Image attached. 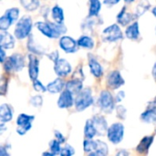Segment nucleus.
<instances>
[{"label":"nucleus","mask_w":156,"mask_h":156,"mask_svg":"<svg viewBox=\"0 0 156 156\" xmlns=\"http://www.w3.org/2000/svg\"><path fill=\"white\" fill-rule=\"evenodd\" d=\"M93 102L94 100L92 98L91 90L90 88H86L80 90L78 94H76L74 105L78 112H82L87 108L90 107Z\"/></svg>","instance_id":"obj_1"},{"label":"nucleus","mask_w":156,"mask_h":156,"mask_svg":"<svg viewBox=\"0 0 156 156\" xmlns=\"http://www.w3.org/2000/svg\"><path fill=\"white\" fill-rule=\"evenodd\" d=\"M32 19L30 16H23L20 18L15 27V37L17 39H24L30 36L32 29Z\"/></svg>","instance_id":"obj_2"},{"label":"nucleus","mask_w":156,"mask_h":156,"mask_svg":"<svg viewBox=\"0 0 156 156\" xmlns=\"http://www.w3.org/2000/svg\"><path fill=\"white\" fill-rule=\"evenodd\" d=\"M4 69L6 72H16L25 67V59L24 57L18 53L13 54L6 58V59L3 62Z\"/></svg>","instance_id":"obj_3"},{"label":"nucleus","mask_w":156,"mask_h":156,"mask_svg":"<svg viewBox=\"0 0 156 156\" xmlns=\"http://www.w3.org/2000/svg\"><path fill=\"white\" fill-rule=\"evenodd\" d=\"M98 104L101 111L106 113H111L114 109L115 99L109 90H102L100 94Z\"/></svg>","instance_id":"obj_4"},{"label":"nucleus","mask_w":156,"mask_h":156,"mask_svg":"<svg viewBox=\"0 0 156 156\" xmlns=\"http://www.w3.org/2000/svg\"><path fill=\"white\" fill-rule=\"evenodd\" d=\"M107 137L109 139V141L114 144H120L124 136V126L120 123V122H116L113 123L112 125H111L108 128L107 131Z\"/></svg>","instance_id":"obj_5"},{"label":"nucleus","mask_w":156,"mask_h":156,"mask_svg":"<svg viewBox=\"0 0 156 156\" xmlns=\"http://www.w3.org/2000/svg\"><path fill=\"white\" fill-rule=\"evenodd\" d=\"M101 38L106 42H115L123 38L122 32L117 24H113L106 27L101 34Z\"/></svg>","instance_id":"obj_6"},{"label":"nucleus","mask_w":156,"mask_h":156,"mask_svg":"<svg viewBox=\"0 0 156 156\" xmlns=\"http://www.w3.org/2000/svg\"><path fill=\"white\" fill-rule=\"evenodd\" d=\"M35 117L33 115H27L25 113L19 114L16 119V133L19 135H25L32 127V122Z\"/></svg>","instance_id":"obj_7"},{"label":"nucleus","mask_w":156,"mask_h":156,"mask_svg":"<svg viewBox=\"0 0 156 156\" xmlns=\"http://www.w3.org/2000/svg\"><path fill=\"white\" fill-rule=\"evenodd\" d=\"M106 81H107L108 87L111 88L112 90H117L121 88L122 85H124L125 83V80L122 77L119 70L111 71L106 78Z\"/></svg>","instance_id":"obj_8"},{"label":"nucleus","mask_w":156,"mask_h":156,"mask_svg":"<svg viewBox=\"0 0 156 156\" xmlns=\"http://www.w3.org/2000/svg\"><path fill=\"white\" fill-rule=\"evenodd\" d=\"M73 95L74 94L67 89L65 90H62L60 92L59 98L57 102L58 108H60V109L71 108L73 106V104L75 103V99L73 98Z\"/></svg>","instance_id":"obj_9"},{"label":"nucleus","mask_w":156,"mask_h":156,"mask_svg":"<svg viewBox=\"0 0 156 156\" xmlns=\"http://www.w3.org/2000/svg\"><path fill=\"white\" fill-rule=\"evenodd\" d=\"M58 44L60 48L66 53H74L78 50V47H79L78 42L69 36L60 37Z\"/></svg>","instance_id":"obj_10"},{"label":"nucleus","mask_w":156,"mask_h":156,"mask_svg":"<svg viewBox=\"0 0 156 156\" xmlns=\"http://www.w3.org/2000/svg\"><path fill=\"white\" fill-rule=\"evenodd\" d=\"M54 70L58 77L63 78V77H67L72 71V68L68 60L64 58H59L57 62H55Z\"/></svg>","instance_id":"obj_11"},{"label":"nucleus","mask_w":156,"mask_h":156,"mask_svg":"<svg viewBox=\"0 0 156 156\" xmlns=\"http://www.w3.org/2000/svg\"><path fill=\"white\" fill-rule=\"evenodd\" d=\"M39 72V60L35 54L28 55V76L33 81L37 79Z\"/></svg>","instance_id":"obj_12"},{"label":"nucleus","mask_w":156,"mask_h":156,"mask_svg":"<svg viewBox=\"0 0 156 156\" xmlns=\"http://www.w3.org/2000/svg\"><path fill=\"white\" fill-rule=\"evenodd\" d=\"M36 27L48 38H57L56 32L54 28V23L51 22H42L38 21L36 23Z\"/></svg>","instance_id":"obj_13"},{"label":"nucleus","mask_w":156,"mask_h":156,"mask_svg":"<svg viewBox=\"0 0 156 156\" xmlns=\"http://www.w3.org/2000/svg\"><path fill=\"white\" fill-rule=\"evenodd\" d=\"M92 122L93 125L97 131V135L102 136L105 133H107L108 131V123L107 121L105 120V118L101 115H95L92 119Z\"/></svg>","instance_id":"obj_14"},{"label":"nucleus","mask_w":156,"mask_h":156,"mask_svg":"<svg viewBox=\"0 0 156 156\" xmlns=\"http://www.w3.org/2000/svg\"><path fill=\"white\" fill-rule=\"evenodd\" d=\"M15 46L14 37L6 32L5 30H1L0 33V47L5 49H11Z\"/></svg>","instance_id":"obj_15"},{"label":"nucleus","mask_w":156,"mask_h":156,"mask_svg":"<svg viewBox=\"0 0 156 156\" xmlns=\"http://www.w3.org/2000/svg\"><path fill=\"white\" fill-rule=\"evenodd\" d=\"M89 67H90V73L95 78H101L102 76L103 69L101 65L99 63V61L92 55H89Z\"/></svg>","instance_id":"obj_16"},{"label":"nucleus","mask_w":156,"mask_h":156,"mask_svg":"<svg viewBox=\"0 0 156 156\" xmlns=\"http://www.w3.org/2000/svg\"><path fill=\"white\" fill-rule=\"evenodd\" d=\"M141 120L146 123H154L156 122V104L154 102V105L148 106L146 111H144L141 115Z\"/></svg>","instance_id":"obj_17"},{"label":"nucleus","mask_w":156,"mask_h":156,"mask_svg":"<svg viewBox=\"0 0 156 156\" xmlns=\"http://www.w3.org/2000/svg\"><path fill=\"white\" fill-rule=\"evenodd\" d=\"M135 18H137L135 14L127 13L126 12V7L124 6V7H122V9L121 10V12L117 16V22L124 27V26L129 25Z\"/></svg>","instance_id":"obj_18"},{"label":"nucleus","mask_w":156,"mask_h":156,"mask_svg":"<svg viewBox=\"0 0 156 156\" xmlns=\"http://www.w3.org/2000/svg\"><path fill=\"white\" fill-rule=\"evenodd\" d=\"M66 87V82L60 79V78H58L56 80H54L53 81L49 82L47 86V90L48 92L50 93H58V92H61L63 90V89Z\"/></svg>","instance_id":"obj_19"},{"label":"nucleus","mask_w":156,"mask_h":156,"mask_svg":"<svg viewBox=\"0 0 156 156\" xmlns=\"http://www.w3.org/2000/svg\"><path fill=\"white\" fill-rule=\"evenodd\" d=\"M154 140V136H145L142 139L140 144L136 147V151L141 154H145L148 153L153 142Z\"/></svg>","instance_id":"obj_20"},{"label":"nucleus","mask_w":156,"mask_h":156,"mask_svg":"<svg viewBox=\"0 0 156 156\" xmlns=\"http://www.w3.org/2000/svg\"><path fill=\"white\" fill-rule=\"evenodd\" d=\"M13 118V108L9 104H3L0 107V121L1 122H8Z\"/></svg>","instance_id":"obj_21"},{"label":"nucleus","mask_w":156,"mask_h":156,"mask_svg":"<svg viewBox=\"0 0 156 156\" xmlns=\"http://www.w3.org/2000/svg\"><path fill=\"white\" fill-rule=\"evenodd\" d=\"M66 89L69 90L70 92H72L74 95L78 94L80 90H83V84H82V80H79V79H75L73 78L72 80H69L66 83Z\"/></svg>","instance_id":"obj_22"},{"label":"nucleus","mask_w":156,"mask_h":156,"mask_svg":"<svg viewBox=\"0 0 156 156\" xmlns=\"http://www.w3.org/2000/svg\"><path fill=\"white\" fill-rule=\"evenodd\" d=\"M125 35L129 39L135 40L140 36V28H139V23L133 22L131 25H129L125 30Z\"/></svg>","instance_id":"obj_23"},{"label":"nucleus","mask_w":156,"mask_h":156,"mask_svg":"<svg viewBox=\"0 0 156 156\" xmlns=\"http://www.w3.org/2000/svg\"><path fill=\"white\" fill-rule=\"evenodd\" d=\"M27 49H28L31 53H33V54H35V55H42V54H44V51H45L40 46H38V45L35 42V40H34V38H33V36H32V35H30V36L28 37Z\"/></svg>","instance_id":"obj_24"},{"label":"nucleus","mask_w":156,"mask_h":156,"mask_svg":"<svg viewBox=\"0 0 156 156\" xmlns=\"http://www.w3.org/2000/svg\"><path fill=\"white\" fill-rule=\"evenodd\" d=\"M96 142H97L96 150H95L94 152H92V153H90V154H89V155H91V156L107 155V154H108V145H107L105 143H103V142H101V141H100V140H97Z\"/></svg>","instance_id":"obj_25"},{"label":"nucleus","mask_w":156,"mask_h":156,"mask_svg":"<svg viewBox=\"0 0 156 156\" xmlns=\"http://www.w3.org/2000/svg\"><path fill=\"white\" fill-rule=\"evenodd\" d=\"M51 15H52V18L56 23H63L64 22V12L63 9L56 5L52 7L51 9Z\"/></svg>","instance_id":"obj_26"},{"label":"nucleus","mask_w":156,"mask_h":156,"mask_svg":"<svg viewBox=\"0 0 156 156\" xmlns=\"http://www.w3.org/2000/svg\"><path fill=\"white\" fill-rule=\"evenodd\" d=\"M84 135L87 139H93L97 135V131L93 125L92 120H88L84 127Z\"/></svg>","instance_id":"obj_27"},{"label":"nucleus","mask_w":156,"mask_h":156,"mask_svg":"<svg viewBox=\"0 0 156 156\" xmlns=\"http://www.w3.org/2000/svg\"><path fill=\"white\" fill-rule=\"evenodd\" d=\"M78 45L80 48H87V49H92L94 47V41L93 39L89 36H81L78 40Z\"/></svg>","instance_id":"obj_28"},{"label":"nucleus","mask_w":156,"mask_h":156,"mask_svg":"<svg viewBox=\"0 0 156 156\" xmlns=\"http://www.w3.org/2000/svg\"><path fill=\"white\" fill-rule=\"evenodd\" d=\"M101 8V3L100 0H90L89 17L97 16Z\"/></svg>","instance_id":"obj_29"},{"label":"nucleus","mask_w":156,"mask_h":156,"mask_svg":"<svg viewBox=\"0 0 156 156\" xmlns=\"http://www.w3.org/2000/svg\"><path fill=\"white\" fill-rule=\"evenodd\" d=\"M150 7H151V4L148 0H140L139 4L136 6V11H135L136 17L143 16L147 10L150 9Z\"/></svg>","instance_id":"obj_30"},{"label":"nucleus","mask_w":156,"mask_h":156,"mask_svg":"<svg viewBox=\"0 0 156 156\" xmlns=\"http://www.w3.org/2000/svg\"><path fill=\"white\" fill-rule=\"evenodd\" d=\"M21 5L27 11H34L39 7V0H20Z\"/></svg>","instance_id":"obj_31"},{"label":"nucleus","mask_w":156,"mask_h":156,"mask_svg":"<svg viewBox=\"0 0 156 156\" xmlns=\"http://www.w3.org/2000/svg\"><path fill=\"white\" fill-rule=\"evenodd\" d=\"M96 146H97V142L93 141L92 139H87L84 141L83 143V147H84V151L85 153H87L88 154L90 153H92L96 150Z\"/></svg>","instance_id":"obj_32"},{"label":"nucleus","mask_w":156,"mask_h":156,"mask_svg":"<svg viewBox=\"0 0 156 156\" xmlns=\"http://www.w3.org/2000/svg\"><path fill=\"white\" fill-rule=\"evenodd\" d=\"M5 15L11 19L12 22H15L18 19V16H19V9L17 7H12L9 8L5 11Z\"/></svg>","instance_id":"obj_33"},{"label":"nucleus","mask_w":156,"mask_h":156,"mask_svg":"<svg viewBox=\"0 0 156 156\" xmlns=\"http://www.w3.org/2000/svg\"><path fill=\"white\" fill-rule=\"evenodd\" d=\"M61 143H59L57 139L56 140H52L49 143V150L54 154V155L56 154H60L61 152Z\"/></svg>","instance_id":"obj_34"},{"label":"nucleus","mask_w":156,"mask_h":156,"mask_svg":"<svg viewBox=\"0 0 156 156\" xmlns=\"http://www.w3.org/2000/svg\"><path fill=\"white\" fill-rule=\"evenodd\" d=\"M12 21L10 18H8L5 15L3 16L1 18H0V29L1 30H7L10 26L12 25Z\"/></svg>","instance_id":"obj_35"},{"label":"nucleus","mask_w":156,"mask_h":156,"mask_svg":"<svg viewBox=\"0 0 156 156\" xmlns=\"http://www.w3.org/2000/svg\"><path fill=\"white\" fill-rule=\"evenodd\" d=\"M75 154V151H74V148L69 144H66L65 146H63L61 148V152H60V154L61 156H70L72 154Z\"/></svg>","instance_id":"obj_36"},{"label":"nucleus","mask_w":156,"mask_h":156,"mask_svg":"<svg viewBox=\"0 0 156 156\" xmlns=\"http://www.w3.org/2000/svg\"><path fill=\"white\" fill-rule=\"evenodd\" d=\"M33 88H34V90H35L36 91H37V92H45V91L48 90H47V87H45V86L41 83V81H39L37 79L35 80H33Z\"/></svg>","instance_id":"obj_37"},{"label":"nucleus","mask_w":156,"mask_h":156,"mask_svg":"<svg viewBox=\"0 0 156 156\" xmlns=\"http://www.w3.org/2000/svg\"><path fill=\"white\" fill-rule=\"evenodd\" d=\"M30 103L33 107L35 108H39L42 106V103H43V99L40 95H37V96H34L32 97V99L30 100Z\"/></svg>","instance_id":"obj_38"},{"label":"nucleus","mask_w":156,"mask_h":156,"mask_svg":"<svg viewBox=\"0 0 156 156\" xmlns=\"http://www.w3.org/2000/svg\"><path fill=\"white\" fill-rule=\"evenodd\" d=\"M126 109L122 105H118L116 107V115L121 120H125L126 118Z\"/></svg>","instance_id":"obj_39"},{"label":"nucleus","mask_w":156,"mask_h":156,"mask_svg":"<svg viewBox=\"0 0 156 156\" xmlns=\"http://www.w3.org/2000/svg\"><path fill=\"white\" fill-rule=\"evenodd\" d=\"M6 92H7V79L2 77L0 80V94L4 96L6 94Z\"/></svg>","instance_id":"obj_40"},{"label":"nucleus","mask_w":156,"mask_h":156,"mask_svg":"<svg viewBox=\"0 0 156 156\" xmlns=\"http://www.w3.org/2000/svg\"><path fill=\"white\" fill-rule=\"evenodd\" d=\"M47 56H48V58L51 59L54 63L57 62V61L59 59V55H58V52L57 50H55V51H53V52H51V53H49V54H47Z\"/></svg>","instance_id":"obj_41"},{"label":"nucleus","mask_w":156,"mask_h":156,"mask_svg":"<svg viewBox=\"0 0 156 156\" xmlns=\"http://www.w3.org/2000/svg\"><path fill=\"white\" fill-rule=\"evenodd\" d=\"M55 137H56V139L59 142V143H61V144H64L65 142H66V138L63 136V134H61V133H59L58 131H55Z\"/></svg>","instance_id":"obj_42"},{"label":"nucleus","mask_w":156,"mask_h":156,"mask_svg":"<svg viewBox=\"0 0 156 156\" xmlns=\"http://www.w3.org/2000/svg\"><path fill=\"white\" fill-rule=\"evenodd\" d=\"M124 98H125V93H124V91L121 90V91H119V92L116 94V97H115V102H121Z\"/></svg>","instance_id":"obj_43"},{"label":"nucleus","mask_w":156,"mask_h":156,"mask_svg":"<svg viewBox=\"0 0 156 156\" xmlns=\"http://www.w3.org/2000/svg\"><path fill=\"white\" fill-rule=\"evenodd\" d=\"M7 147L6 145H2L0 146V156H8L9 154L7 152Z\"/></svg>","instance_id":"obj_44"},{"label":"nucleus","mask_w":156,"mask_h":156,"mask_svg":"<svg viewBox=\"0 0 156 156\" xmlns=\"http://www.w3.org/2000/svg\"><path fill=\"white\" fill-rule=\"evenodd\" d=\"M121 0H104L103 3L107 5H114L116 4H118Z\"/></svg>","instance_id":"obj_45"},{"label":"nucleus","mask_w":156,"mask_h":156,"mask_svg":"<svg viewBox=\"0 0 156 156\" xmlns=\"http://www.w3.org/2000/svg\"><path fill=\"white\" fill-rule=\"evenodd\" d=\"M0 53H1V62L3 63V62L5 61V48H1Z\"/></svg>","instance_id":"obj_46"},{"label":"nucleus","mask_w":156,"mask_h":156,"mask_svg":"<svg viewBox=\"0 0 156 156\" xmlns=\"http://www.w3.org/2000/svg\"><path fill=\"white\" fill-rule=\"evenodd\" d=\"M152 74H153V77H154V78L156 80V62H155V64L154 65V67H153Z\"/></svg>","instance_id":"obj_47"},{"label":"nucleus","mask_w":156,"mask_h":156,"mask_svg":"<svg viewBox=\"0 0 156 156\" xmlns=\"http://www.w3.org/2000/svg\"><path fill=\"white\" fill-rule=\"evenodd\" d=\"M128 154H129V153L126 152V151H123V150H122L119 153H117V155H128Z\"/></svg>","instance_id":"obj_48"},{"label":"nucleus","mask_w":156,"mask_h":156,"mask_svg":"<svg viewBox=\"0 0 156 156\" xmlns=\"http://www.w3.org/2000/svg\"><path fill=\"white\" fill-rule=\"evenodd\" d=\"M152 13L154 14V16L156 17V6L155 7H154V9L152 10Z\"/></svg>","instance_id":"obj_49"},{"label":"nucleus","mask_w":156,"mask_h":156,"mask_svg":"<svg viewBox=\"0 0 156 156\" xmlns=\"http://www.w3.org/2000/svg\"><path fill=\"white\" fill-rule=\"evenodd\" d=\"M126 3H132V2H133L134 0H124Z\"/></svg>","instance_id":"obj_50"},{"label":"nucleus","mask_w":156,"mask_h":156,"mask_svg":"<svg viewBox=\"0 0 156 156\" xmlns=\"http://www.w3.org/2000/svg\"><path fill=\"white\" fill-rule=\"evenodd\" d=\"M154 102L156 104V97H155V99H154Z\"/></svg>","instance_id":"obj_51"}]
</instances>
